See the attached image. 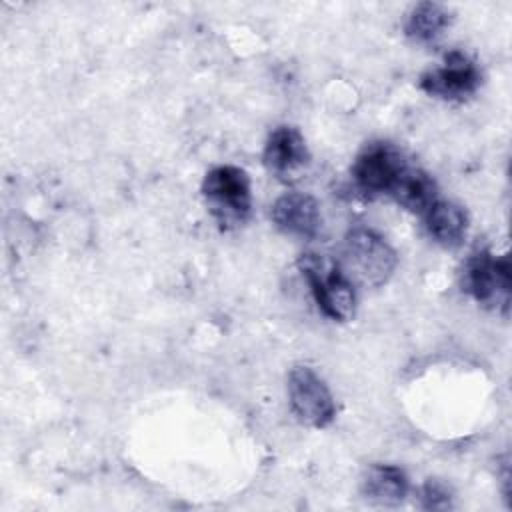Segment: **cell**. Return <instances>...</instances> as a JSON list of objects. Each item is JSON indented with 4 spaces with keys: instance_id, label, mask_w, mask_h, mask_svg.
I'll return each instance as SVG.
<instances>
[{
    "instance_id": "6da1fadb",
    "label": "cell",
    "mask_w": 512,
    "mask_h": 512,
    "mask_svg": "<svg viewBox=\"0 0 512 512\" xmlns=\"http://www.w3.org/2000/svg\"><path fill=\"white\" fill-rule=\"evenodd\" d=\"M298 268L324 316L336 322H346L354 316L356 292L338 262L318 254H304L298 260Z\"/></svg>"
},
{
    "instance_id": "7a4b0ae2",
    "label": "cell",
    "mask_w": 512,
    "mask_h": 512,
    "mask_svg": "<svg viewBox=\"0 0 512 512\" xmlns=\"http://www.w3.org/2000/svg\"><path fill=\"white\" fill-rule=\"evenodd\" d=\"M202 196L212 218L224 230L242 226L252 208L250 178L238 166H216L202 180Z\"/></svg>"
},
{
    "instance_id": "3957f363",
    "label": "cell",
    "mask_w": 512,
    "mask_h": 512,
    "mask_svg": "<svg viewBox=\"0 0 512 512\" xmlns=\"http://www.w3.org/2000/svg\"><path fill=\"white\" fill-rule=\"evenodd\" d=\"M346 274L366 284L382 286L396 270L398 258L394 248L370 228H354L344 238Z\"/></svg>"
},
{
    "instance_id": "277c9868",
    "label": "cell",
    "mask_w": 512,
    "mask_h": 512,
    "mask_svg": "<svg viewBox=\"0 0 512 512\" xmlns=\"http://www.w3.org/2000/svg\"><path fill=\"white\" fill-rule=\"evenodd\" d=\"M462 290L478 304L500 310L504 316L510 306V258L508 254L494 256L480 248L472 252L462 268Z\"/></svg>"
},
{
    "instance_id": "5b68a950",
    "label": "cell",
    "mask_w": 512,
    "mask_h": 512,
    "mask_svg": "<svg viewBox=\"0 0 512 512\" xmlns=\"http://www.w3.org/2000/svg\"><path fill=\"white\" fill-rule=\"evenodd\" d=\"M480 84L482 74L476 62L460 50L448 52L440 66L430 68L418 80L422 92L450 102H462L470 98L472 94H476Z\"/></svg>"
},
{
    "instance_id": "8992f818",
    "label": "cell",
    "mask_w": 512,
    "mask_h": 512,
    "mask_svg": "<svg viewBox=\"0 0 512 512\" xmlns=\"http://www.w3.org/2000/svg\"><path fill=\"white\" fill-rule=\"evenodd\" d=\"M288 398L296 418L312 428H326L334 416V398L324 380L308 366H294L288 374Z\"/></svg>"
},
{
    "instance_id": "52a82bcc",
    "label": "cell",
    "mask_w": 512,
    "mask_h": 512,
    "mask_svg": "<svg viewBox=\"0 0 512 512\" xmlns=\"http://www.w3.org/2000/svg\"><path fill=\"white\" fill-rule=\"evenodd\" d=\"M408 162L390 142L366 144L352 164V180L368 196L388 194Z\"/></svg>"
},
{
    "instance_id": "ba28073f",
    "label": "cell",
    "mask_w": 512,
    "mask_h": 512,
    "mask_svg": "<svg viewBox=\"0 0 512 512\" xmlns=\"http://www.w3.org/2000/svg\"><path fill=\"white\" fill-rule=\"evenodd\" d=\"M266 170L280 182H296L310 164V152L304 136L294 126H276L262 154Z\"/></svg>"
},
{
    "instance_id": "9c48e42d",
    "label": "cell",
    "mask_w": 512,
    "mask_h": 512,
    "mask_svg": "<svg viewBox=\"0 0 512 512\" xmlns=\"http://www.w3.org/2000/svg\"><path fill=\"white\" fill-rule=\"evenodd\" d=\"M272 220L280 232L308 240L318 234L320 208L312 196L290 192L274 202Z\"/></svg>"
},
{
    "instance_id": "30bf717a",
    "label": "cell",
    "mask_w": 512,
    "mask_h": 512,
    "mask_svg": "<svg viewBox=\"0 0 512 512\" xmlns=\"http://www.w3.org/2000/svg\"><path fill=\"white\" fill-rule=\"evenodd\" d=\"M362 496L376 506H398L408 494V478L392 464H372L360 480Z\"/></svg>"
},
{
    "instance_id": "8fae6325",
    "label": "cell",
    "mask_w": 512,
    "mask_h": 512,
    "mask_svg": "<svg viewBox=\"0 0 512 512\" xmlns=\"http://www.w3.org/2000/svg\"><path fill=\"white\" fill-rule=\"evenodd\" d=\"M388 194L408 212L424 216L438 200V186L428 172L406 164Z\"/></svg>"
},
{
    "instance_id": "7c38bea8",
    "label": "cell",
    "mask_w": 512,
    "mask_h": 512,
    "mask_svg": "<svg viewBox=\"0 0 512 512\" xmlns=\"http://www.w3.org/2000/svg\"><path fill=\"white\" fill-rule=\"evenodd\" d=\"M426 230L434 242L454 248L458 246L468 230V214L462 206L448 202V200H436L424 214Z\"/></svg>"
},
{
    "instance_id": "4fadbf2b",
    "label": "cell",
    "mask_w": 512,
    "mask_h": 512,
    "mask_svg": "<svg viewBox=\"0 0 512 512\" xmlns=\"http://www.w3.org/2000/svg\"><path fill=\"white\" fill-rule=\"evenodd\" d=\"M452 24V12L438 2L416 4L404 24L406 36L416 44H434Z\"/></svg>"
},
{
    "instance_id": "5bb4252c",
    "label": "cell",
    "mask_w": 512,
    "mask_h": 512,
    "mask_svg": "<svg viewBox=\"0 0 512 512\" xmlns=\"http://www.w3.org/2000/svg\"><path fill=\"white\" fill-rule=\"evenodd\" d=\"M452 490L440 480H426L420 488V506L424 510H450L454 506Z\"/></svg>"
}]
</instances>
